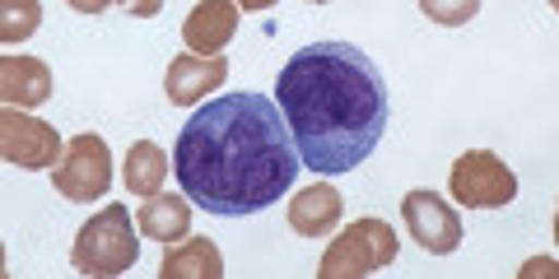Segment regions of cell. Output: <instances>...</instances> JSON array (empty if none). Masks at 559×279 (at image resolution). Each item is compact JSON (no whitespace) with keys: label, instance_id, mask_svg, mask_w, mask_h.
<instances>
[{"label":"cell","instance_id":"obj_1","mask_svg":"<svg viewBox=\"0 0 559 279\" xmlns=\"http://www.w3.org/2000/svg\"><path fill=\"white\" fill-rule=\"evenodd\" d=\"M182 196L205 215L242 219L275 205L299 178V149L280 117V102L242 89L201 102L173 145Z\"/></svg>","mask_w":559,"mask_h":279},{"label":"cell","instance_id":"obj_2","mask_svg":"<svg viewBox=\"0 0 559 279\" xmlns=\"http://www.w3.org/2000/svg\"><path fill=\"white\" fill-rule=\"evenodd\" d=\"M289 140L318 178H341L378 149L388 131V84L355 43H312L275 80Z\"/></svg>","mask_w":559,"mask_h":279},{"label":"cell","instance_id":"obj_3","mask_svg":"<svg viewBox=\"0 0 559 279\" xmlns=\"http://www.w3.org/2000/svg\"><path fill=\"white\" fill-rule=\"evenodd\" d=\"M140 256V229H131V209L127 205H103L98 215L84 223L80 238H75V260L80 275H127Z\"/></svg>","mask_w":559,"mask_h":279},{"label":"cell","instance_id":"obj_4","mask_svg":"<svg viewBox=\"0 0 559 279\" xmlns=\"http://www.w3.org/2000/svg\"><path fill=\"white\" fill-rule=\"evenodd\" d=\"M396 252H401L396 229L388 219H359L355 229H345L336 242H331L318 270H322V279H359V275L392 266Z\"/></svg>","mask_w":559,"mask_h":279},{"label":"cell","instance_id":"obj_5","mask_svg":"<svg viewBox=\"0 0 559 279\" xmlns=\"http://www.w3.org/2000/svg\"><path fill=\"white\" fill-rule=\"evenodd\" d=\"M448 186H452V201H457L462 209H503L518 196L513 168L503 163L499 154H489V149L462 154V159L452 163Z\"/></svg>","mask_w":559,"mask_h":279},{"label":"cell","instance_id":"obj_6","mask_svg":"<svg viewBox=\"0 0 559 279\" xmlns=\"http://www.w3.org/2000/svg\"><path fill=\"white\" fill-rule=\"evenodd\" d=\"M51 186L61 191L66 201L75 205H90V201H103L112 186V154L103 145L98 135H75L61 154V163L51 168Z\"/></svg>","mask_w":559,"mask_h":279},{"label":"cell","instance_id":"obj_7","mask_svg":"<svg viewBox=\"0 0 559 279\" xmlns=\"http://www.w3.org/2000/svg\"><path fill=\"white\" fill-rule=\"evenodd\" d=\"M0 154H5V163L14 168H33V172H51L61 163V135L57 126H47V121L28 117L20 108H5L0 112Z\"/></svg>","mask_w":559,"mask_h":279},{"label":"cell","instance_id":"obj_8","mask_svg":"<svg viewBox=\"0 0 559 279\" xmlns=\"http://www.w3.org/2000/svg\"><path fill=\"white\" fill-rule=\"evenodd\" d=\"M401 219H406L411 238L433 256H448L462 247V219L452 215L448 201L433 196V191H411V196L401 201Z\"/></svg>","mask_w":559,"mask_h":279},{"label":"cell","instance_id":"obj_9","mask_svg":"<svg viewBox=\"0 0 559 279\" xmlns=\"http://www.w3.org/2000/svg\"><path fill=\"white\" fill-rule=\"evenodd\" d=\"M229 80V65H224L219 57H191V51H182V57L168 61V102H201L205 94H215L219 84Z\"/></svg>","mask_w":559,"mask_h":279},{"label":"cell","instance_id":"obj_10","mask_svg":"<svg viewBox=\"0 0 559 279\" xmlns=\"http://www.w3.org/2000/svg\"><path fill=\"white\" fill-rule=\"evenodd\" d=\"M341 215H345V201H341V191L326 186V182H312V186H304L299 196L289 201V229L299 238L331 233L341 223Z\"/></svg>","mask_w":559,"mask_h":279},{"label":"cell","instance_id":"obj_11","mask_svg":"<svg viewBox=\"0 0 559 279\" xmlns=\"http://www.w3.org/2000/svg\"><path fill=\"white\" fill-rule=\"evenodd\" d=\"M234 28H238V5H229V0H205V5L187 14L182 38H187L191 57H215V51L234 38Z\"/></svg>","mask_w":559,"mask_h":279},{"label":"cell","instance_id":"obj_12","mask_svg":"<svg viewBox=\"0 0 559 279\" xmlns=\"http://www.w3.org/2000/svg\"><path fill=\"white\" fill-rule=\"evenodd\" d=\"M0 98L5 108H38L51 98V70L38 57H5L0 61Z\"/></svg>","mask_w":559,"mask_h":279},{"label":"cell","instance_id":"obj_13","mask_svg":"<svg viewBox=\"0 0 559 279\" xmlns=\"http://www.w3.org/2000/svg\"><path fill=\"white\" fill-rule=\"evenodd\" d=\"M135 229L140 238L154 242H182L191 233V201L187 196H145V205L135 209Z\"/></svg>","mask_w":559,"mask_h":279},{"label":"cell","instance_id":"obj_14","mask_svg":"<svg viewBox=\"0 0 559 279\" xmlns=\"http://www.w3.org/2000/svg\"><path fill=\"white\" fill-rule=\"evenodd\" d=\"M164 279H219L224 275V256L210 238H187L182 247L164 252V266H159Z\"/></svg>","mask_w":559,"mask_h":279},{"label":"cell","instance_id":"obj_15","mask_svg":"<svg viewBox=\"0 0 559 279\" xmlns=\"http://www.w3.org/2000/svg\"><path fill=\"white\" fill-rule=\"evenodd\" d=\"M127 182L131 196H159V186L168 182V154L154 145V140H135V145L127 149Z\"/></svg>","mask_w":559,"mask_h":279},{"label":"cell","instance_id":"obj_16","mask_svg":"<svg viewBox=\"0 0 559 279\" xmlns=\"http://www.w3.org/2000/svg\"><path fill=\"white\" fill-rule=\"evenodd\" d=\"M0 20H5V28H0V38L5 43H20V38H28L33 28H38V20H43V10L33 5V0H24V5H0Z\"/></svg>","mask_w":559,"mask_h":279},{"label":"cell","instance_id":"obj_17","mask_svg":"<svg viewBox=\"0 0 559 279\" xmlns=\"http://www.w3.org/2000/svg\"><path fill=\"white\" fill-rule=\"evenodd\" d=\"M425 14L429 20H443V24H462L476 14V5H425Z\"/></svg>","mask_w":559,"mask_h":279}]
</instances>
